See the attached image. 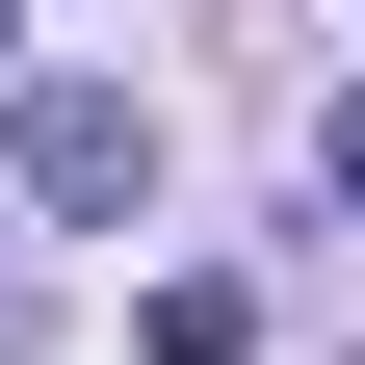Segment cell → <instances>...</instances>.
<instances>
[{
	"label": "cell",
	"instance_id": "obj_1",
	"mask_svg": "<svg viewBox=\"0 0 365 365\" xmlns=\"http://www.w3.org/2000/svg\"><path fill=\"white\" fill-rule=\"evenodd\" d=\"M157 182V105L130 78H26V209H130Z\"/></svg>",
	"mask_w": 365,
	"mask_h": 365
},
{
	"label": "cell",
	"instance_id": "obj_2",
	"mask_svg": "<svg viewBox=\"0 0 365 365\" xmlns=\"http://www.w3.org/2000/svg\"><path fill=\"white\" fill-rule=\"evenodd\" d=\"M130 339H157V365H235V339H261V287H235V261H182V287H130Z\"/></svg>",
	"mask_w": 365,
	"mask_h": 365
},
{
	"label": "cell",
	"instance_id": "obj_3",
	"mask_svg": "<svg viewBox=\"0 0 365 365\" xmlns=\"http://www.w3.org/2000/svg\"><path fill=\"white\" fill-rule=\"evenodd\" d=\"M313 182H339V209H365V105H313Z\"/></svg>",
	"mask_w": 365,
	"mask_h": 365
},
{
	"label": "cell",
	"instance_id": "obj_4",
	"mask_svg": "<svg viewBox=\"0 0 365 365\" xmlns=\"http://www.w3.org/2000/svg\"><path fill=\"white\" fill-rule=\"evenodd\" d=\"M0 313H26V261H0Z\"/></svg>",
	"mask_w": 365,
	"mask_h": 365
}]
</instances>
